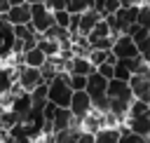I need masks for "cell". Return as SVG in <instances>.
<instances>
[{"label": "cell", "mask_w": 150, "mask_h": 143, "mask_svg": "<svg viewBox=\"0 0 150 143\" xmlns=\"http://www.w3.org/2000/svg\"><path fill=\"white\" fill-rule=\"evenodd\" d=\"M70 96H73V89H70V84H68V73H66V70H59V73L47 82V101L68 108Z\"/></svg>", "instance_id": "6da1fadb"}, {"label": "cell", "mask_w": 150, "mask_h": 143, "mask_svg": "<svg viewBox=\"0 0 150 143\" xmlns=\"http://www.w3.org/2000/svg\"><path fill=\"white\" fill-rule=\"evenodd\" d=\"M30 5V23L38 33H42L45 28H49L54 23V16H52V9L45 5V2H28Z\"/></svg>", "instance_id": "7a4b0ae2"}, {"label": "cell", "mask_w": 150, "mask_h": 143, "mask_svg": "<svg viewBox=\"0 0 150 143\" xmlns=\"http://www.w3.org/2000/svg\"><path fill=\"white\" fill-rule=\"evenodd\" d=\"M16 82H19L21 89L30 91L33 87H38V84L45 82V80H42V75H40V70H38L35 66H26V63H21V66H16Z\"/></svg>", "instance_id": "3957f363"}, {"label": "cell", "mask_w": 150, "mask_h": 143, "mask_svg": "<svg viewBox=\"0 0 150 143\" xmlns=\"http://www.w3.org/2000/svg\"><path fill=\"white\" fill-rule=\"evenodd\" d=\"M127 82H129V87H131L134 98H141V101H148V103H150V75L131 73Z\"/></svg>", "instance_id": "277c9868"}, {"label": "cell", "mask_w": 150, "mask_h": 143, "mask_svg": "<svg viewBox=\"0 0 150 143\" xmlns=\"http://www.w3.org/2000/svg\"><path fill=\"white\" fill-rule=\"evenodd\" d=\"M105 96L108 98H120V101H134V94H131V87L127 80H120V77H110L108 84H105Z\"/></svg>", "instance_id": "5b68a950"}, {"label": "cell", "mask_w": 150, "mask_h": 143, "mask_svg": "<svg viewBox=\"0 0 150 143\" xmlns=\"http://www.w3.org/2000/svg\"><path fill=\"white\" fill-rule=\"evenodd\" d=\"M89 108H91V98H89V94H87L84 89H75L73 96H70V103H68L70 115L77 117V120H82V117L89 113Z\"/></svg>", "instance_id": "8992f818"}, {"label": "cell", "mask_w": 150, "mask_h": 143, "mask_svg": "<svg viewBox=\"0 0 150 143\" xmlns=\"http://www.w3.org/2000/svg\"><path fill=\"white\" fill-rule=\"evenodd\" d=\"M136 12H138V5H120V7L112 12L117 33H124V30L136 21Z\"/></svg>", "instance_id": "52a82bcc"}, {"label": "cell", "mask_w": 150, "mask_h": 143, "mask_svg": "<svg viewBox=\"0 0 150 143\" xmlns=\"http://www.w3.org/2000/svg\"><path fill=\"white\" fill-rule=\"evenodd\" d=\"M12 42H14L12 23L5 19V14H0V61L12 54Z\"/></svg>", "instance_id": "ba28073f"}, {"label": "cell", "mask_w": 150, "mask_h": 143, "mask_svg": "<svg viewBox=\"0 0 150 143\" xmlns=\"http://www.w3.org/2000/svg\"><path fill=\"white\" fill-rule=\"evenodd\" d=\"M124 124L138 134V136H150V113H141V115H127L124 117Z\"/></svg>", "instance_id": "9c48e42d"}, {"label": "cell", "mask_w": 150, "mask_h": 143, "mask_svg": "<svg viewBox=\"0 0 150 143\" xmlns=\"http://www.w3.org/2000/svg\"><path fill=\"white\" fill-rule=\"evenodd\" d=\"M94 70V63L87 59V56H77V54H70L66 59V73H80V75H89Z\"/></svg>", "instance_id": "30bf717a"}, {"label": "cell", "mask_w": 150, "mask_h": 143, "mask_svg": "<svg viewBox=\"0 0 150 143\" xmlns=\"http://www.w3.org/2000/svg\"><path fill=\"white\" fill-rule=\"evenodd\" d=\"M5 19H7L9 23H26V21H30V5H28V2L12 5V7L5 12Z\"/></svg>", "instance_id": "8fae6325"}, {"label": "cell", "mask_w": 150, "mask_h": 143, "mask_svg": "<svg viewBox=\"0 0 150 143\" xmlns=\"http://www.w3.org/2000/svg\"><path fill=\"white\" fill-rule=\"evenodd\" d=\"M101 19V14L94 9V7H87L84 12H80V21H77V33L80 35H87L91 30V26Z\"/></svg>", "instance_id": "7c38bea8"}, {"label": "cell", "mask_w": 150, "mask_h": 143, "mask_svg": "<svg viewBox=\"0 0 150 143\" xmlns=\"http://www.w3.org/2000/svg\"><path fill=\"white\" fill-rule=\"evenodd\" d=\"M120 129L117 127H101L94 131V143H117Z\"/></svg>", "instance_id": "4fadbf2b"}, {"label": "cell", "mask_w": 150, "mask_h": 143, "mask_svg": "<svg viewBox=\"0 0 150 143\" xmlns=\"http://www.w3.org/2000/svg\"><path fill=\"white\" fill-rule=\"evenodd\" d=\"M21 59H23V63L26 66H40L42 61H45V54L38 49V47H30V49H26V52H21Z\"/></svg>", "instance_id": "5bb4252c"}, {"label": "cell", "mask_w": 150, "mask_h": 143, "mask_svg": "<svg viewBox=\"0 0 150 143\" xmlns=\"http://www.w3.org/2000/svg\"><path fill=\"white\" fill-rule=\"evenodd\" d=\"M38 70H40V75H42V80H45V82H49V80L59 73V68H56V63L52 61V56H45V61L38 66Z\"/></svg>", "instance_id": "9a60e30c"}, {"label": "cell", "mask_w": 150, "mask_h": 143, "mask_svg": "<svg viewBox=\"0 0 150 143\" xmlns=\"http://www.w3.org/2000/svg\"><path fill=\"white\" fill-rule=\"evenodd\" d=\"M52 16H54V23L56 26H66L68 28V19H70V12L68 9H54Z\"/></svg>", "instance_id": "2e32d148"}, {"label": "cell", "mask_w": 150, "mask_h": 143, "mask_svg": "<svg viewBox=\"0 0 150 143\" xmlns=\"http://www.w3.org/2000/svg\"><path fill=\"white\" fill-rule=\"evenodd\" d=\"M94 0H68V12H84L87 7H91Z\"/></svg>", "instance_id": "e0dca14e"}, {"label": "cell", "mask_w": 150, "mask_h": 143, "mask_svg": "<svg viewBox=\"0 0 150 143\" xmlns=\"http://www.w3.org/2000/svg\"><path fill=\"white\" fill-rule=\"evenodd\" d=\"M112 63H115V61H103V63H98V66H96V70H98L103 77H108V80H110V77H112Z\"/></svg>", "instance_id": "ac0fdd59"}, {"label": "cell", "mask_w": 150, "mask_h": 143, "mask_svg": "<svg viewBox=\"0 0 150 143\" xmlns=\"http://www.w3.org/2000/svg\"><path fill=\"white\" fill-rule=\"evenodd\" d=\"M45 5L54 12V9H66L68 7V0H45Z\"/></svg>", "instance_id": "d6986e66"}, {"label": "cell", "mask_w": 150, "mask_h": 143, "mask_svg": "<svg viewBox=\"0 0 150 143\" xmlns=\"http://www.w3.org/2000/svg\"><path fill=\"white\" fill-rule=\"evenodd\" d=\"M9 9V0H0V14H5Z\"/></svg>", "instance_id": "ffe728a7"}, {"label": "cell", "mask_w": 150, "mask_h": 143, "mask_svg": "<svg viewBox=\"0 0 150 143\" xmlns=\"http://www.w3.org/2000/svg\"><path fill=\"white\" fill-rule=\"evenodd\" d=\"M120 5H138V0H117Z\"/></svg>", "instance_id": "44dd1931"}, {"label": "cell", "mask_w": 150, "mask_h": 143, "mask_svg": "<svg viewBox=\"0 0 150 143\" xmlns=\"http://www.w3.org/2000/svg\"><path fill=\"white\" fill-rule=\"evenodd\" d=\"M19 2H26V0H9V7L12 5H19Z\"/></svg>", "instance_id": "7402d4cb"}, {"label": "cell", "mask_w": 150, "mask_h": 143, "mask_svg": "<svg viewBox=\"0 0 150 143\" xmlns=\"http://www.w3.org/2000/svg\"><path fill=\"white\" fill-rule=\"evenodd\" d=\"M26 2H45V0H26Z\"/></svg>", "instance_id": "603a6c76"}]
</instances>
